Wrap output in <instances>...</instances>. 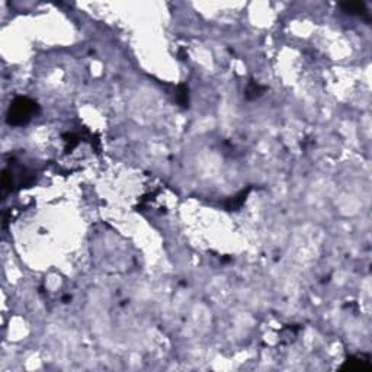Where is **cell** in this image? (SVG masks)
<instances>
[{
  "instance_id": "5b68a950",
  "label": "cell",
  "mask_w": 372,
  "mask_h": 372,
  "mask_svg": "<svg viewBox=\"0 0 372 372\" xmlns=\"http://www.w3.org/2000/svg\"><path fill=\"white\" fill-rule=\"evenodd\" d=\"M265 92H266V88H265V86H260L257 82L252 80V82L249 83L247 89H246V98H247V99H256V98L262 96Z\"/></svg>"
},
{
  "instance_id": "8992f818",
  "label": "cell",
  "mask_w": 372,
  "mask_h": 372,
  "mask_svg": "<svg viewBox=\"0 0 372 372\" xmlns=\"http://www.w3.org/2000/svg\"><path fill=\"white\" fill-rule=\"evenodd\" d=\"M178 104L182 108H188L189 105V90L185 85H179L178 86Z\"/></svg>"
},
{
  "instance_id": "277c9868",
  "label": "cell",
  "mask_w": 372,
  "mask_h": 372,
  "mask_svg": "<svg viewBox=\"0 0 372 372\" xmlns=\"http://www.w3.org/2000/svg\"><path fill=\"white\" fill-rule=\"evenodd\" d=\"M249 192H250V188H247L246 191H241V192H238L237 195L231 196V198L225 202V208L230 209V211H236V209L240 208V207L244 204V201H246V198H247Z\"/></svg>"
},
{
  "instance_id": "6da1fadb",
  "label": "cell",
  "mask_w": 372,
  "mask_h": 372,
  "mask_svg": "<svg viewBox=\"0 0 372 372\" xmlns=\"http://www.w3.org/2000/svg\"><path fill=\"white\" fill-rule=\"evenodd\" d=\"M40 112V105L27 96L15 98L8 109L6 122L11 127H24Z\"/></svg>"
},
{
  "instance_id": "3957f363",
  "label": "cell",
  "mask_w": 372,
  "mask_h": 372,
  "mask_svg": "<svg viewBox=\"0 0 372 372\" xmlns=\"http://www.w3.org/2000/svg\"><path fill=\"white\" fill-rule=\"evenodd\" d=\"M340 8L344 14H349V15H357V16H365L366 21H369V14H368V9L365 6V3L362 2H346V3H340Z\"/></svg>"
},
{
  "instance_id": "7a4b0ae2",
  "label": "cell",
  "mask_w": 372,
  "mask_h": 372,
  "mask_svg": "<svg viewBox=\"0 0 372 372\" xmlns=\"http://www.w3.org/2000/svg\"><path fill=\"white\" fill-rule=\"evenodd\" d=\"M369 357H363L360 355L359 356H350L344 360L340 369H349V371H363V369H369Z\"/></svg>"
}]
</instances>
